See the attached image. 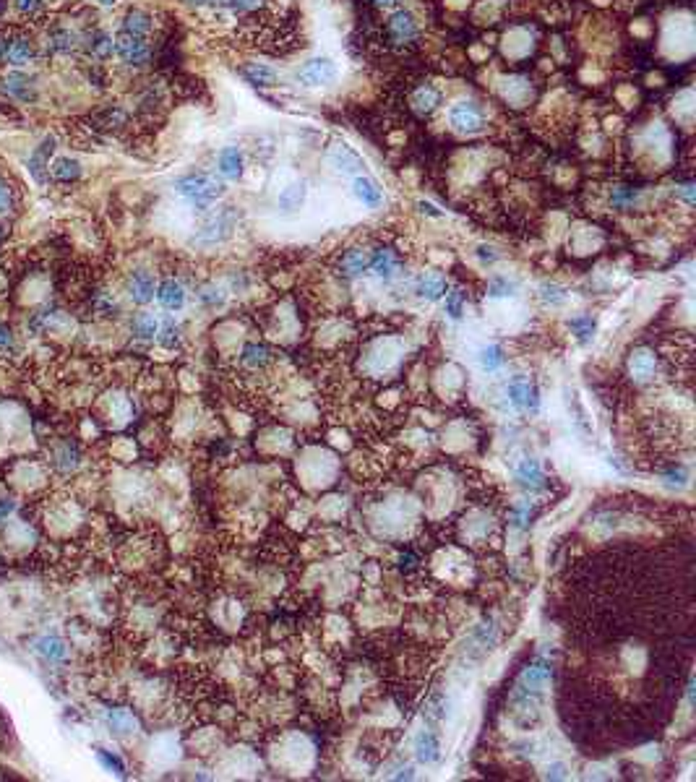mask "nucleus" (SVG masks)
Masks as SVG:
<instances>
[{
    "label": "nucleus",
    "instance_id": "obj_9",
    "mask_svg": "<svg viewBox=\"0 0 696 782\" xmlns=\"http://www.w3.org/2000/svg\"><path fill=\"white\" fill-rule=\"evenodd\" d=\"M3 89H6V92L13 97V99H19L21 105H26V102H34V99H37L34 81H32L29 76H24V73H19V71L11 73V76L6 79Z\"/></svg>",
    "mask_w": 696,
    "mask_h": 782
},
{
    "label": "nucleus",
    "instance_id": "obj_54",
    "mask_svg": "<svg viewBox=\"0 0 696 782\" xmlns=\"http://www.w3.org/2000/svg\"><path fill=\"white\" fill-rule=\"evenodd\" d=\"M3 235H6V227L0 225V237H3Z\"/></svg>",
    "mask_w": 696,
    "mask_h": 782
},
{
    "label": "nucleus",
    "instance_id": "obj_15",
    "mask_svg": "<svg viewBox=\"0 0 696 782\" xmlns=\"http://www.w3.org/2000/svg\"><path fill=\"white\" fill-rule=\"evenodd\" d=\"M219 172L230 180H237L243 175V154L237 146H224L219 152Z\"/></svg>",
    "mask_w": 696,
    "mask_h": 782
},
{
    "label": "nucleus",
    "instance_id": "obj_20",
    "mask_svg": "<svg viewBox=\"0 0 696 782\" xmlns=\"http://www.w3.org/2000/svg\"><path fill=\"white\" fill-rule=\"evenodd\" d=\"M355 196L366 203V206H381V201H384L381 188H378L370 178H363V175L355 178Z\"/></svg>",
    "mask_w": 696,
    "mask_h": 782
},
{
    "label": "nucleus",
    "instance_id": "obj_17",
    "mask_svg": "<svg viewBox=\"0 0 696 782\" xmlns=\"http://www.w3.org/2000/svg\"><path fill=\"white\" fill-rule=\"evenodd\" d=\"M157 297H159V303H162L167 310H180L183 303H186V292H183V287L177 285L175 279L162 282V287L157 290Z\"/></svg>",
    "mask_w": 696,
    "mask_h": 782
},
{
    "label": "nucleus",
    "instance_id": "obj_52",
    "mask_svg": "<svg viewBox=\"0 0 696 782\" xmlns=\"http://www.w3.org/2000/svg\"><path fill=\"white\" fill-rule=\"evenodd\" d=\"M6 42H8V39H6V37L0 34V63L6 60Z\"/></svg>",
    "mask_w": 696,
    "mask_h": 782
},
{
    "label": "nucleus",
    "instance_id": "obj_43",
    "mask_svg": "<svg viewBox=\"0 0 696 782\" xmlns=\"http://www.w3.org/2000/svg\"><path fill=\"white\" fill-rule=\"evenodd\" d=\"M39 3H42V0H13V6H16L21 13L37 11V8H39Z\"/></svg>",
    "mask_w": 696,
    "mask_h": 782
},
{
    "label": "nucleus",
    "instance_id": "obj_18",
    "mask_svg": "<svg viewBox=\"0 0 696 782\" xmlns=\"http://www.w3.org/2000/svg\"><path fill=\"white\" fill-rule=\"evenodd\" d=\"M368 263H370V259L366 256V250H347L342 256V261H339V272H342V277H360V274L368 269Z\"/></svg>",
    "mask_w": 696,
    "mask_h": 782
},
{
    "label": "nucleus",
    "instance_id": "obj_4",
    "mask_svg": "<svg viewBox=\"0 0 696 782\" xmlns=\"http://www.w3.org/2000/svg\"><path fill=\"white\" fill-rule=\"evenodd\" d=\"M337 79V66L329 58H313L308 60L306 66L297 71V81L303 86H326Z\"/></svg>",
    "mask_w": 696,
    "mask_h": 782
},
{
    "label": "nucleus",
    "instance_id": "obj_36",
    "mask_svg": "<svg viewBox=\"0 0 696 782\" xmlns=\"http://www.w3.org/2000/svg\"><path fill=\"white\" fill-rule=\"evenodd\" d=\"M269 357H266V350L264 347H259V344H248L246 350H243V363L246 365H264Z\"/></svg>",
    "mask_w": 696,
    "mask_h": 782
},
{
    "label": "nucleus",
    "instance_id": "obj_21",
    "mask_svg": "<svg viewBox=\"0 0 696 782\" xmlns=\"http://www.w3.org/2000/svg\"><path fill=\"white\" fill-rule=\"evenodd\" d=\"M417 295L428 297V300H438L446 295V279L441 274H425L423 279L417 282Z\"/></svg>",
    "mask_w": 696,
    "mask_h": 782
},
{
    "label": "nucleus",
    "instance_id": "obj_1",
    "mask_svg": "<svg viewBox=\"0 0 696 782\" xmlns=\"http://www.w3.org/2000/svg\"><path fill=\"white\" fill-rule=\"evenodd\" d=\"M175 188L183 199H188L190 203H196V206H201V209H203V206H209V203H214L224 193L222 183H219L217 178H212V175H206V172H193V175L180 178Z\"/></svg>",
    "mask_w": 696,
    "mask_h": 782
},
{
    "label": "nucleus",
    "instance_id": "obj_38",
    "mask_svg": "<svg viewBox=\"0 0 696 782\" xmlns=\"http://www.w3.org/2000/svg\"><path fill=\"white\" fill-rule=\"evenodd\" d=\"M540 295H543L545 303H553V305L566 303V292H564V287L558 285H543L540 287Z\"/></svg>",
    "mask_w": 696,
    "mask_h": 782
},
{
    "label": "nucleus",
    "instance_id": "obj_41",
    "mask_svg": "<svg viewBox=\"0 0 696 782\" xmlns=\"http://www.w3.org/2000/svg\"><path fill=\"white\" fill-rule=\"evenodd\" d=\"M11 206H13L11 188H6V186L0 183V214H3V212H11Z\"/></svg>",
    "mask_w": 696,
    "mask_h": 782
},
{
    "label": "nucleus",
    "instance_id": "obj_31",
    "mask_svg": "<svg viewBox=\"0 0 696 782\" xmlns=\"http://www.w3.org/2000/svg\"><path fill=\"white\" fill-rule=\"evenodd\" d=\"M548 678H550V665H548V663H537V665H532V668H527V670H524L521 681H524V683H527L530 688H537L540 683H545Z\"/></svg>",
    "mask_w": 696,
    "mask_h": 782
},
{
    "label": "nucleus",
    "instance_id": "obj_3",
    "mask_svg": "<svg viewBox=\"0 0 696 782\" xmlns=\"http://www.w3.org/2000/svg\"><path fill=\"white\" fill-rule=\"evenodd\" d=\"M386 37H389L391 45L397 48H404L417 39V24H415L412 13L410 11H397L389 16L386 21Z\"/></svg>",
    "mask_w": 696,
    "mask_h": 782
},
{
    "label": "nucleus",
    "instance_id": "obj_33",
    "mask_svg": "<svg viewBox=\"0 0 696 782\" xmlns=\"http://www.w3.org/2000/svg\"><path fill=\"white\" fill-rule=\"evenodd\" d=\"M514 290H517V285H514V282H508L506 277H493V279H490V285H488V295L490 297H508V295H514Z\"/></svg>",
    "mask_w": 696,
    "mask_h": 782
},
{
    "label": "nucleus",
    "instance_id": "obj_35",
    "mask_svg": "<svg viewBox=\"0 0 696 782\" xmlns=\"http://www.w3.org/2000/svg\"><path fill=\"white\" fill-rule=\"evenodd\" d=\"M571 329L577 332L579 342H587L592 334H595V321H592L590 316H579V319L571 321Z\"/></svg>",
    "mask_w": 696,
    "mask_h": 782
},
{
    "label": "nucleus",
    "instance_id": "obj_28",
    "mask_svg": "<svg viewBox=\"0 0 696 782\" xmlns=\"http://www.w3.org/2000/svg\"><path fill=\"white\" fill-rule=\"evenodd\" d=\"M368 266H370L378 277L389 279L391 274H394V269H397V259H394L391 250H376V253L370 256V263H368Z\"/></svg>",
    "mask_w": 696,
    "mask_h": 782
},
{
    "label": "nucleus",
    "instance_id": "obj_40",
    "mask_svg": "<svg viewBox=\"0 0 696 782\" xmlns=\"http://www.w3.org/2000/svg\"><path fill=\"white\" fill-rule=\"evenodd\" d=\"M99 759H102V764H107L112 772H118V774L126 772V767H123V761H120L118 756H112V754H107V751H99Z\"/></svg>",
    "mask_w": 696,
    "mask_h": 782
},
{
    "label": "nucleus",
    "instance_id": "obj_47",
    "mask_svg": "<svg viewBox=\"0 0 696 782\" xmlns=\"http://www.w3.org/2000/svg\"><path fill=\"white\" fill-rule=\"evenodd\" d=\"M13 511V501H0V521Z\"/></svg>",
    "mask_w": 696,
    "mask_h": 782
},
{
    "label": "nucleus",
    "instance_id": "obj_8",
    "mask_svg": "<svg viewBox=\"0 0 696 782\" xmlns=\"http://www.w3.org/2000/svg\"><path fill=\"white\" fill-rule=\"evenodd\" d=\"M232 227H235V214L222 212L219 217H214V219H209V222L203 225L199 240L201 243H217V240H224V237L232 232Z\"/></svg>",
    "mask_w": 696,
    "mask_h": 782
},
{
    "label": "nucleus",
    "instance_id": "obj_34",
    "mask_svg": "<svg viewBox=\"0 0 696 782\" xmlns=\"http://www.w3.org/2000/svg\"><path fill=\"white\" fill-rule=\"evenodd\" d=\"M480 363H483L485 370H498V368L504 365V355H501V347H485L483 352H480Z\"/></svg>",
    "mask_w": 696,
    "mask_h": 782
},
{
    "label": "nucleus",
    "instance_id": "obj_49",
    "mask_svg": "<svg viewBox=\"0 0 696 782\" xmlns=\"http://www.w3.org/2000/svg\"><path fill=\"white\" fill-rule=\"evenodd\" d=\"M232 6H237V8H253L259 0H230Z\"/></svg>",
    "mask_w": 696,
    "mask_h": 782
},
{
    "label": "nucleus",
    "instance_id": "obj_51",
    "mask_svg": "<svg viewBox=\"0 0 696 782\" xmlns=\"http://www.w3.org/2000/svg\"><path fill=\"white\" fill-rule=\"evenodd\" d=\"M373 6H378V8H391V6H397V0H373Z\"/></svg>",
    "mask_w": 696,
    "mask_h": 782
},
{
    "label": "nucleus",
    "instance_id": "obj_55",
    "mask_svg": "<svg viewBox=\"0 0 696 782\" xmlns=\"http://www.w3.org/2000/svg\"><path fill=\"white\" fill-rule=\"evenodd\" d=\"M102 3H105V6H112V3H115V0H102Z\"/></svg>",
    "mask_w": 696,
    "mask_h": 782
},
{
    "label": "nucleus",
    "instance_id": "obj_45",
    "mask_svg": "<svg viewBox=\"0 0 696 782\" xmlns=\"http://www.w3.org/2000/svg\"><path fill=\"white\" fill-rule=\"evenodd\" d=\"M527 517H530V509H517L514 511V524H517V527H524V524H527Z\"/></svg>",
    "mask_w": 696,
    "mask_h": 782
},
{
    "label": "nucleus",
    "instance_id": "obj_29",
    "mask_svg": "<svg viewBox=\"0 0 696 782\" xmlns=\"http://www.w3.org/2000/svg\"><path fill=\"white\" fill-rule=\"evenodd\" d=\"M73 45H76V37L66 26H55L52 29V34H50V50L52 52H71Z\"/></svg>",
    "mask_w": 696,
    "mask_h": 782
},
{
    "label": "nucleus",
    "instance_id": "obj_48",
    "mask_svg": "<svg viewBox=\"0 0 696 782\" xmlns=\"http://www.w3.org/2000/svg\"><path fill=\"white\" fill-rule=\"evenodd\" d=\"M477 256H480L483 261H496L498 259L496 253H493L490 248H485V245H483V248H477Z\"/></svg>",
    "mask_w": 696,
    "mask_h": 782
},
{
    "label": "nucleus",
    "instance_id": "obj_39",
    "mask_svg": "<svg viewBox=\"0 0 696 782\" xmlns=\"http://www.w3.org/2000/svg\"><path fill=\"white\" fill-rule=\"evenodd\" d=\"M446 310L451 319H459L461 316V295L459 292H448L446 295Z\"/></svg>",
    "mask_w": 696,
    "mask_h": 782
},
{
    "label": "nucleus",
    "instance_id": "obj_44",
    "mask_svg": "<svg viewBox=\"0 0 696 782\" xmlns=\"http://www.w3.org/2000/svg\"><path fill=\"white\" fill-rule=\"evenodd\" d=\"M548 777H553V780H564L566 777V767L564 764H553L550 770H548Z\"/></svg>",
    "mask_w": 696,
    "mask_h": 782
},
{
    "label": "nucleus",
    "instance_id": "obj_30",
    "mask_svg": "<svg viewBox=\"0 0 696 782\" xmlns=\"http://www.w3.org/2000/svg\"><path fill=\"white\" fill-rule=\"evenodd\" d=\"M107 723H110V728H112V733H130L133 728H136V720H133V714H130L128 710H112L110 714H107Z\"/></svg>",
    "mask_w": 696,
    "mask_h": 782
},
{
    "label": "nucleus",
    "instance_id": "obj_11",
    "mask_svg": "<svg viewBox=\"0 0 696 782\" xmlns=\"http://www.w3.org/2000/svg\"><path fill=\"white\" fill-rule=\"evenodd\" d=\"M34 58V50H32V42L21 34H13L8 42H6V60L11 63L13 68H21L26 63H32Z\"/></svg>",
    "mask_w": 696,
    "mask_h": 782
},
{
    "label": "nucleus",
    "instance_id": "obj_7",
    "mask_svg": "<svg viewBox=\"0 0 696 782\" xmlns=\"http://www.w3.org/2000/svg\"><path fill=\"white\" fill-rule=\"evenodd\" d=\"M329 162L339 172H344V175H357V172H363V159H360V154L357 152H352L350 146H344V143H337V146H331L329 149Z\"/></svg>",
    "mask_w": 696,
    "mask_h": 782
},
{
    "label": "nucleus",
    "instance_id": "obj_27",
    "mask_svg": "<svg viewBox=\"0 0 696 782\" xmlns=\"http://www.w3.org/2000/svg\"><path fill=\"white\" fill-rule=\"evenodd\" d=\"M52 175H55V180H60V183H73V180L81 178V167H79L76 159L63 157V159H55V165H52Z\"/></svg>",
    "mask_w": 696,
    "mask_h": 782
},
{
    "label": "nucleus",
    "instance_id": "obj_10",
    "mask_svg": "<svg viewBox=\"0 0 696 782\" xmlns=\"http://www.w3.org/2000/svg\"><path fill=\"white\" fill-rule=\"evenodd\" d=\"M92 120H95L97 128H102V130H120L128 126V112L118 105H107V107H99L95 115H92Z\"/></svg>",
    "mask_w": 696,
    "mask_h": 782
},
{
    "label": "nucleus",
    "instance_id": "obj_14",
    "mask_svg": "<svg viewBox=\"0 0 696 782\" xmlns=\"http://www.w3.org/2000/svg\"><path fill=\"white\" fill-rule=\"evenodd\" d=\"M128 290H130V297H133V303H139V305H146L149 300L154 297V277L146 272H136L133 277H130L128 282Z\"/></svg>",
    "mask_w": 696,
    "mask_h": 782
},
{
    "label": "nucleus",
    "instance_id": "obj_2",
    "mask_svg": "<svg viewBox=\"0 0 696 782\" xmlns=\"http://www.w3.org/2000/svg\"><path fill=\"white\" fill-rule=\"evenodd\" d=\"M115 52L133 68H141L152 58V50H149V45L143 42L141 37H130L126 32H120L115 37Z\"/></svg>",
    "mask_w": 696,
    "mask_h": 782
},
{
    "label": "nucleus",
    "instance_id": "obj_24",
    "mask_svg": "<svg viewBox=\"0 0 696 782\" xmlns=\"http://www.w3.org/2000/svg\"><path fill=\"white\" fill-rule=\"evenodd\" d=\"M37 652L42 654V657H48V660H52V663H60V660H66V641L60 639V636H42V639L37 641Z\"/></svg>",
    "mask_w": 696,
    "mask_h": 782
},
{
    "label": "nucleus",
    "instance_id": "obj_50",
    "mask_svg": "<svg viewBox=\"0 0 696 782\" xmlns=\"http://www.w3.org/2000/svg\"><path fill=\"white\" fill-rule=\"evenodd\" d=\"M420 209H423L425 214H430V217H438V214H441V212H438V209H436V206H433V203H425V201L420 203Z\"/></svg>",
    "mask_w": 696,
    "mask_h": 782
},
{
    "label": "nucleus",
    "instance_id": "obj_22",
    "mask_svg": "<svg viewBox=\"0 0 696 782\" xmlns=\"http://www.w3.org/2000/svg\"><path fill=\"white\" fill-rule=\"evenodd\" d=\"M89 52H92L97 60H110L115 55V39L107 34V32H95V34L89 37Z\"/></svg>",
    "mask_w": 696,
    "mask_h": 782
},
{
    "label": "nucleus",
    "instance_id": "obj_26",
    "mask_svg": "<svg viewBox=\"0 0 696 782\" xmlns=\"http://www.w3.org/2000/svg\"><path fill=\"white\" fill-rule=\"evenodd\" d=\"M306 199V183H292L279 193V209L282 212H295Z\"/></svg>",
    "mask_w": 696,
    "mask_h": 782
},
{
    "label": "nucleus",
    "instance_id": "obj_13",
    "mask_svg": "<svg viewBox=\"0 0 696 782\" xmlns=\"http://www.w3.org/2000/svg\"><path fill=\"white\" fill-rule=\"evenodd\" d=\"M120 32H126V34L130 37H149V32H152V16L149 13L139 11V8H130L126 16H123V29Z\"/></svg>",
    "mask_w": 696,
    "mask_h": 782
},
{
    "label": "nucleus",
    "instance_id": "obj_19",
    "mask_svg": "<svg viewBox=\"0 0 696 782\" xmlns=\"http://www.w3.org/2000/svg\"><path fill=\"white\" fill-rule=\"evenodd\" d=\"M415 751H417V759L425 761V764H433L441 756V746H438V738L433 733H420L417 741H415Z\"/></svg>",
    "mask_w": 696,
    "mask_h": 782
},
{
    "label": "nucleus",
    "instance_id": "obj_6",
    "mask_svg": "<svg viewBox=\"0 0 696 782\" xmlns=\"http://www.w3.org/2000/svg\"><path fill=\"white\" fill-rule=\"evenodd\" d=\"M508 399L514 407H521V410H530V412H537L540 410V397H537V389L535 383H530L527 379H511L508 383Z\"/></svg>",
    "mask_w": 696,
    "mask_h": 782
},
{
    "label": "nucleus",
    "instance_id": "obj_46",
    "mask_svg": "<svg viewBox=\"0 0 696 782\" xmlns=\"http://www.w3.org/2000/svg\"><path fill=\"white\" fill-rule=\"evenodd\" d=\"M8 347H11V332L0 326V350H8Z\"/></svg>",
    "mask_w": 696,
    "mask_h": 782
},
{
    "label": "nucleus",
    "instance_id": "obj_23",
    "mask_svg": "<svg viewBox=\"0 0 696 782\" xmlns=\"http://www.w3.org/2000/svg\"><path fill=\"white\" fill-rule=\"evenodd\" d=\"M628 368H631V376L637 381H647L652 379V373H655V355H649V352H634L631 355V360H628Z\"/></svg>",
    "mask_w": 696,
    "mask_h": 782
},
{
    "label": "nucleus",
    "instance_id": "obj_12",
    "mask_svg": "<svg viewBox=\"0 0 696 782\" xmlns=\"http://www.w3.org/2000/svg\"><path fill=\"white\" fill-rule=\"evenodd\" d=\"M410 105H412V110L417 115H430V112L441 105V92H438L436 86H430V83H423V86H417L412 92Z\"/></svg>",
    "mask_w": 696,
    "mask_h": 782
},
{
    "label": "nucleus",
    "instance_id": "obj_16",
    "mask_svg": "<svg viewBox=\"0 0 696 782\" xmlns=\"http://www.w3.org/2000/svg\"><path fill=\"white\" fill-rule=\"evenodd\" d=\"M240 73H243L246 81L253 83V86H261V89L277 83V73H274L269 66H264V63H248V66L240 68Z\"/></svg>",
    "mask_w": 696,
    "mask_h": 782
},
{
    "label": "nucleus",
    "instance_id": "obj_25",
    "mask_svg": "<svg viewBox=\"0 0 696 782\" xmlns=\"http://www.w3.org/2000/svg\"><path fill=\"white\" fill-rule=\"evenodd\" d=\"M517 477H519L524 485H543V467H540V462L537 459H521L519 464H517Z\"/></svg>",
    "mask_w": 696,
    "mask_h": 782
},
{
    "label": "nucleus",
    "instance_id": "obj_37",
    "mask_svg": "<svg viewBox=\"0 0 696 782\" xmlns=\"http://www.w3.org/2000/svg\"><path fill=\"white\" fill-rule=\"evenodd\" d=\"M177 339H180V329H177V323L175 321H165V323H162V334H159L162 347H175Z\"/></svg>",
    "mask_w": 696,
    "mask_h": 782
},
{
    "label": "nucleus",
    "instance_id": "obj_5",
    "mask_svg": "<svg viewBox=\"0 0 696 782\" xmlns=\"http://www.w3.org/2000/svg\"><path fill=\"white\" fill-rule=\"evenodd\" d=\"M448 120L451 126L461 133H477L483 128V112L473 105V102H457L448 110Z\"/></svg>",
    "mask_w": 696,
    "mask_h": 782
},
{
    "label": "nucleus",
    "instance_id": "obj_32",
    "mask_svg": "<svg viewBox=\"0 0 696 782\" xmlns=\"http://www.w3.org/2000/svg\"><path fill=\"white\" fill-rule=\"evenodd\" d=\"M157 329H159V323H157V319L149 316V313H141L139 319L133 321V334L141 337V339H152L154 334H157Z\"/></svg>",
    "mask_w": 696,
    "mask_h": 782
},
{
    "label": "nucleus",
    "instance_id": "obj_53",
    "mask_svg": "<svg viewBox=\"0 0 696 782\" xmlns=\"http://www.w3.org/2000/svg\"><path fill=\"white\" fill-rule=\"evenodd\" d=\"M190 3H196V6H209V3H217V0H190Z\"/></svg>",
    "mask_w": 696,
    "mask_h": 782
},
{
    "label": "nucleus",
    "instance_id": "obj_42",
    "mask_svg": "<svg viewBox=\"0 0 696 782\" xmlns=\"http://www.w3.org/2000/svg\"><path fill=\"white\" fill-rule=\"evenodd\" d=\"M634 196H637V190H631V188H618V190H615V196H613V203H615V206H624V203H626V201H631Z\"/></svg>",
    "mask_w": 696,
    "mask_h": 782
}]
</instances>
